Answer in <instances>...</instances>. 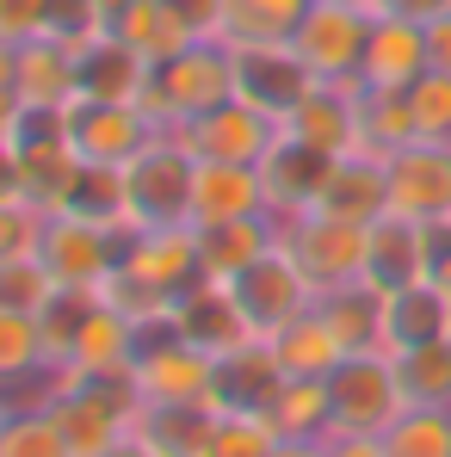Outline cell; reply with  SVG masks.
Here are the masks:
<instances>
[{"label":"cell","instance_id":"obj_1","mask_svg":"<svg viewBox=\"0 0 451 457\" xmlns=\"http://www.w3.org/2000/svg\"><path fill=\"white\" fill-rule=\"evenodd\" d=\"M229 99H235V50L223 37H192L180 56L155 62L143 93H137V105L155 130H180V124L229 105Z\"/></svg>","mask_w":451,"mask_h":457},{"label":"cell","instance_id":"obj_2","mask_svg":"<svg viewBox=\"0 0 451 457\" xmlns=\"http://www.w3.org/2000/svg\"><path fill=\"white\" fill-rule=\"evenodd\" d=\"M192 173L198 154L186 149L173 130H155L149 149L124 161V204H130V228H167L186 223L192 211Z\"/></svg>","mask_w":451,"mask_h":457},{"label":"cell","instance_id":"obj_3","mask_svg":"<svg viewBox=\"0 0 451 457\" xmlns=\"http://www.w3.org/2000/svg\"><path fill=\"white\" fill-rule=\"evenodd\" d=\"M279 247H285V260L303 272V285L315 297L365 278V228L340 223V217H322V211L279 217Z\"/></svg>","mask_w":451,"mask_h":457},{"label":"cell","instance_id":"obj_4","mask_svg":"<svg viewBox=\"0 0 451 457\" xmlns=\"http://www.w3.org/2000/svg\"><path fill=\"white\" fill-rule=\"evenodd\" d=\"M328 408H334V433H372V439H383L389 420L408 408L402 383H396V359L389 353L340 359L334 378H328Z\"/></svg>","mask_w":451,"mask_h":457},{"label":"cell","instance_id":"obj_5","mask_svg":"<svg viewBox=\"0 0 451 457\" xmlns=\"http://www.w3.org/2000/svg\"><path fill=\"white\" fill-rule=\"evenodd\" d=\"M365 44H372V12L340 6V0H315L303 12L297 37H291V50L303 56V69L315 80H359Z\"/></svg>","mask_w":451,"mask_h":457},{"label":"cell","instance_id":"obj_6","mask_svg":"<svg viewBox=\"0 0 451 457\" xmlns=\"http://www.w3.org/2000/svg\"><path fill=\"white\" fill-rule=\"evenodd\" d=\"M118 253H124L118 228H99L87 217H69V211H56L44 223V241H38V260L56 278V291H99L105 272L118 266Z\"/></svg>","mask_w":451,"mask_h":457},{"label":"cell","instance_id":"obj_7","mask_svg":"<svg viewBox=\"0 0 451 457\" xmlns=\"http://www.w3.org/2000/svg\"><path fill=\"white\" fill-rule=\"evenodd\" d=\"M229 297H235V309H241V321H247L254 340H272L285 321H297L303 309L315 303V291L303 285V272L285 260V247H272L266 260H254L247 272H235Z\"/></svg>","mask_w":451,"mask_h":457},{"label":"cell","instance_id":"obj_8","mask_svg":"<svg viewBox=\"0 0 451 457\" xmlns=\"http://www.w3.org/2000/svg\"><path fill=\"white\" fill-rule=\"evenodd\" d=\"M155 124L137 99H69V149L93 167H124L149 149Z\"/></svg>","mask_w":451,"mask_h":457},{"label":"cell","instance_id":"obj_9","mask_svg":"<svg viewBox=\"0 0 451 457\" xmlns=\"http://www.w3.org/2000/svg\"><path fill=\"white\" fill-rule=\"evenodd\" d=\"M309 87H315V75L303 69V56L291 44H241L235 50V99H247L254 112H266L279 124L309 99Z\"/></svg>","mask_w":451,"mask_h":457},{"label":"cell","instance_id":"obj_10","mask_svg":"<svg viewBox=\"0 0 451 457\" xmlns=\"http://www.w3.org/2000/svg\"><path fill=\"white\" fill-rule=\"evenodd\" d=\"M383 167H389V211L396 217H408V223L451 217V143L414 137L408 149H396Z\"/></svg>","mask_w":451,"mask_h":457},{"label":"cell","instance_id":"obj_11","mask_svg":"<svg viewBox=\"0 0 451 457\" xmlns=\"http://www.w3.org/2000/svg\"><path fill=\"white\" fill-rule=\"evenodd\" d=\"M173 137L198 154V161H241V167H260L266 149L279 143V118L254 112L247 99H229V105H217V112L180 124Z\"/></svg>","mask_w":451,"mask_h":457},{"label":"cell","instance_id":"obj_12","mask_svg":"<svg viewBox=\"0 0 451 457\" xmlns=\"http://www.w3.org/2000/svg\"><path fill=\"white\" fill-rule=\"evenodd\" d=\"M118 266H130L149 291H161L167 303L186 291V285H198L205 278V266H198V235L192 223H167V228H130L124 235V253H118Z\"/></svg>","mask_w":451,"mask_h":457},{"label":"cell","instance_id":"obj_13","mask_svg":"<svg viewBox=\"0 0 451 457\" xmlns=\"http://www.w3.org/2000/svg\"><path fill=\"white\" fill-rule=\"evenodd\" d=\"M285 389V371L266 340H241L235 353L211 359V408L217 414H272Z\"/></svg>","mask_w":451,"mask_h":457},{"label":"cell","instance_id":"obj_14","mask_svg":"<svg viewBox=\"0 0 451 457\" xmlns=\"http://www.w3.org/2000/svg\"><path fill=\"white\" fill-rule=\"evenodd\" d=\"M241 217H272L260 167H241V161H198L186 223L211 228V223H241Z\"/></svg>","mask_w":451,"mask_h":457},{"label":"cell","instance_id":"obj_15","mask_svg":"<svg viewBox=\"0 0 451 457\" xmlns=\"http://www.w3.org/2000/svg\"><path fill=\"white\" fill-rule=\"evenodd\" d=\"M167 315H173V334H180L192 353H205V359H223L241 340H254L247 321H241V309H235V297H229V285H217V278L186 285Z\"/></svg>","mask_w":451,"mask_h":457},{"label":"cell","instance_id":"obj_16","mask_svg":"<svg viewBox=\"0 0 451 457\" xmlns=\"http://www.w3.org/2000/svg\"><path fill=\"white\" fill-rule=\"evenodd\" d=\"M328 167H334L328 149H315V143H303L291 130H279V143L260 161L272 217H303V211H315V198H322V186H328Z\"/></svg>","mask_w":451,"mask_h":457},{"label":"cell","instance_id":"obj_17","mask_svg":"<svg viewBox=\"0 0 451 457\" xmlns=\"http://www.w3.org/2000/svg\"><path fill=\"white\" fill-rule=\"evenodd\" d=\"M315 211L322 217H340V223H353V228H372L377 217H389V167L377 154H359V149L334 154Z\"/></svg>","mask_w":451,"mask_h":457},{"label":"cell","instance_id":"obj_18","mask_svg":"<svg viewBox=\"0 0 451 457\" xmlns=\"http://www.w3.org/2000/svg\"><path fill=\"white\" fill-rule=\"evenodd\" d=\"M427 69H433V62H427V25L372 12V44H365V62H359V87L408 93Z\"/></svg>","mask_w":451,"mask_h":457},{"label":"cell","instance_id":"obj_19","mask_svg":"<svg viewBox=\"0 0 451 457\" xmlns=\"http://www.w3.org/2000/svg\"><path fill=\"white\" fill-rule=\"evenodd\" d=\"M44 408H50L63 445L75 457H105L130 433V420H137L130 408H118V402H105V395H93V389H69V383H56Z\"/></svg>","mask_w":451,"mask_h":457},{"label":"cell","instance_id":"obj_20","mask_svg":"<svg viewBox=\"0 0 451 457\" xmlns=\"http://www.w3.org/2000/svg\"><path fill=\"white\" fill-rule=\"evenodd\" d=\"M433 340H451V291L414 278L383 297V353H408V346H433Z\"/></svg>","mask_w":451,"mask_h":457},{"label":"cell","instance_id":"obj_21","mask_svg":"<svg viewBox=\"0 0 451 457\" xmlns=\"http://www.w3.org/2000/svg\"><path fill=\"white\" fill-rule=\"evenodd\" d=\"M143 80H149V62L112 31H93L75 50V99H137Z\"/></svg>","mask_w":451,"mask_h":457},{"label":"cell","instance_id":"obj_22","mask_svg":"<svg viewBox=\"0 0 451 457\" xmlns=\"http://www.w3.org/2000/svg\"><path fill=\"white\" fill-rule=\"evenodd\" d=\"M353 118H359V80H315L309 99L279 130H291V137H303V143H315L328 154H347L353 149Z\"/></svg>","mask_w":451,"mask_h":457},{"label":"cell","instance_id":"obj_23","mask_svg":"<svg viewBox=\"0 0 451 457\" xmlns=\"http://www.w3.org/2000/svg\"><path fill=\"white\" fill-rule=\"evenodd\" d=\"M198 235V266L205 278L229 285L235 272H247L254 260H266L279 247V217H241V223H211V228H192Z\"/></svg>","mask_w":451,"mask_h":457},{"label":"cell","instance_id":"obj_24","mask_svg":"<svg viewBox=\"0 0 451 457\" xmlns=\"http://www.w3.org/2000/svg\"><path fill=\"white\" fill-rule=\"evenodd\" d=\"M266 346H272V359H279L285 378H334V365L347 359V346H340V334L328 328L322 303H309L297 321H285Z\"/></svg>","mask_w":451,"mask_h":457},{"label":"cell","instance_id":"obj_25","mask_svg":"<svg viewBox=\"0 0 451 457\" xmlns=\"http://www.w3.org/2000/svg\"><path fill=\"white\" fill-rule=\"evenodd\" d=\"M421 278V223H408V217H377L365 228V285L372 291H402V285H414Z\"/></svg>","mask_w":451,"mask_h":457},{"label":"cell","instance_id":"obj_26","mask_svg":"<svg viewBox=\"0 0 451 457\" xmlns=\"http://www.w3.org/2000/svg\"><path fill=\"white\" fill-rule=\"evenodd\" d=\"M13 99H19V105H69V99H75V44H56V37L19 44Z\"/></svg>","mask_w":451,"mask_h":457},{"label":"cell","instance_id":"obj_27","mask_svg":"<svg viewBox=\"0 0 451 457\" xmlns=\"http://www.w3.org/2000/svg\"><path fill=\"white\" fill-rule=\"evenodd\" d=\"M211 420H217V408H205V402H143L130 433L143 445H155L161 457H198Z\"/></svg>","mask_w":451,"mask_h":457},{"label":"cell","instance_id":"obj_28","mask_svg":"<svg viewBox=\"0 0 451 457\" xmlns=\"http://www.w3.org/2000/svg\"><path fill=\"white\" fill-rule=\"evenodd\" d=\"M414 130V105L408 93H383V87H359V118H353V149L389 161L396 149H408Z\"/></svg>","mask_w":451,"mask_h":457},{"label":"cell","instance_id":"obj_29","mask_svg":"<svg viewBox=\"0 0 451 457\" xmlns=\"http://www.w3.org/2000/svg\"><path fill=\"white\" fill-rule=\"evenodd\" d=\"M105 31H112L118 44H130L149 69H155V62H167V56H180V50L192 44V31L180 25V12H173L167 0H130Z\"/></svg>","mask_w":451,"mask_h":457},{"label":"cell","instance_id":"obj_30","mask_svg":"<svg viewBox=\"0 0 451 457\" xmlns=\"http://www.w3.org/2000/svg\"><path fill=\"white\" fill-rule=\"evenodd\" d=\"M315 0H223V19H217V37L223 44H291Z\"/></svg>","mask_w":451,"mask_h":457},{"label":"cell","instance_id":"obj_31","mask_svg":"<svg viewBox=\"0 0 451 457\" xmlns=\"http://www.w3.org/2000/svg\"><path fill=\"white\" fill-rule=\"evenodd\" d=\"M315 303L328 315V328L340 334L347 359H353V353H383V291H372V285L359 278V285H340V291H328V297H315Z\"/></svg>","mask_w":451,"mask_h":457},{"label":"cell","instance_id":"obj_32","mask_svg":"<svg viewBox=\"0 0 451 457\" xmlns=\"http://www.w3.org/2000/svg\"><path fill=\"white\" fill-rule=\"evenodd\" d=\"M38 378H56L50 346H44V321L25 309H0V389H19Z\"/></svg>","mask_w":451,"mask_h":457},{"label":"cell","instance_id":"obj_33","mask_svg":"<svg viewBox=\"0 0 451 457\" xmlns=\"http://www.w3.org/2000/svg\"><path fill=\"white\" fill-rule=\"evenodd\" d=\"M69 217H87V223L99 228H118V235H130V204H124V167H93V161H80L75 186H69V204H63Z\"/></svg>","mask_w":451,"mask_h":457},{"label":"cell","instance_id":"obj_34","mask_svg":"<svg viewBox=\"0 0 451 457\" xmlns=\"http://www.w3.org/2000/svg\"><path fill=\"white\" fill-rule=\"evenodd\" d=\"M279 439H328L334 433V408H328V378H285L272 414Z\"/></svg>","mask_w":451,"mask_h":457},{"label":"cell","instance_id":"obj_35","mask_svg":"<svg viewBox=\"0 0 451 457\" xmlns=\"http://www.w3.org/2000/svg\"><path fill=\"white\" fill-rule=\"evenodd\" d=\"M389 359H396V383H402L408 408H451V340L408 346V353H389Z\"/></svg>","mask_w":451,"mask_h":457},{"label":"cell","instance_id":"obj_36","mask_svg":"<svg viewBox=\"0 0 451 457\" xmlns=\"http://www.w3.org/2000/svg\"><path fill=\"white\" fill-rule=\"evenodd\" d=\"M383 445L389 457H451V408H402Z\"/></svg>","mask_w":451,"mask_h":457},{"label":"cell","instance_id":"obj_37","mask_svg":"<svg viewBox=\"0 0 451 457\" xmlns=\"http://www.w3.org/2000/svg\"><path fill=\"white\" fill-rule=\"evenodd\" d=\"M279 445V427L266 414H217L198 457H266Z\"/></svg>","mask_w":451,"mask_h":457},{"label":"cell","instance_id":"obj_38","mask_svg":"<svg viewBox=\"0 0 451 457\" xmlns=\"http://www.w3.org/2000/svg\"><path fill=\"white\" fill-rule=\"evenodd\" d=\"M50 297H56V278L44 272V260H38V253H0V309L44 315Z\"/></svg>","mask_w":451,"mask_h":457},{"label":"cell","instance_id":"obj_39","mask_svg":"<svg viewBox=\"0 0 451 457\" xmlns=\"http://www.w3.org/2000/svg\"><path fill=\"white\" fill-rule=\"evenodd\" d=\"M0 457H75V452L63 445L50 408H13L0 427Z\"/></svg>","mask_w":451,"mask_h":457},{"label":"cell","instance_id":"obj_40","mask_svg":"<svg viewBox=\"0 0 451 457\" xmlns=\"http://www.w3.org/2000/svg\"><path fill=\"white\" fill-rule=\"evenodd\" d=\"M408 105H414V130L427 143H451V75L427 69V75L408 87Z\"/></svg>","mask_w":451,"mask_h":457},{"label":"cell","instance_id":"obj_41","mask_svg":"<svg viewBox=\"0 0 451 457\" xmlns=\"http://www.w3.org/2000/svg\"><path fill=\"white\" fill-rule=\"evenodd\" d=\"M421 278L451 291V217L439 223H421Z\"/></svg>","mask_w":451,"mask_h":457},{"label":"cell","instance_id":"obj_42","mask_svg":"<svg viewBox=\"0 0 451 457\" xmlns=\"http://www.w3.org/2000/svg\"><path fill=\"white\" fill-rule=\"evenodd\" d=\"M44 37V0H0V44H31Z\"/></svg>","mask_w":451,"mask_h":457},{"label":"cell","instance_id":"obj_43","mask_svg":"<svg viewBox=\"0 0 451 457\" xmlns=\"http://www.w3.org/2000/svg\"><path fill=\"white\" fill-rule=\"evenodd\" d=\"M180 12V25L192 37H217V19H223V0H167Z\"/></svg>","mask_w":451,"mask_h":457},{"label":"cell","instance_id":"obj_44","mask_svg":"<svg viewBox=\"0 0 451 457\" xmlns=\"http://www.w3.org/2000/svg\"><path fill=\"white\" fill-rule=\"evenodd\" d=\"M372 12H389V19H414V25H433L439 12H451V0H372Z\"/></svg>","mask_w":451,"mask_h":457},{"label":"cell","instance_id":"obj_45","mask_svg":"<svg viewBox=\"0 0 451 457\" xmlns=\"http://www.w3.org/2000/svg\"><path fill=\"white\" fill-rule=\"evenodd\" d=\"M322 445H328V457H389V445L372 433H328Z\"/></svg>","mask_w":451,"mask_h":457},{"label":"cell","instance_id":"obj_46","mask_svg":"<svg viewBox=\"0 0 451 457\" xmlns=\"http://www.w3.org/2000/svg\"><path fill=\"white\" fill-rule=\"evenodd\" d=\"M427 62H433L439 75H451V12H439V19L427 25Z\"/></svg>","mask_w":451,"mask_h":457},{"label":"cell","instance_id":"obj_47","mask_svg":"<svg viewBox=\"0 0 451 457\" xmlns=\"http://www.w3.org/2000/svg\"><path fill=\"white\" fill-rule=\"evenodd\" d=\"M13 198H25V186H19V154L0 143V204H13Z\"/></svg>","mask_w":451,"mask_h":457},{"label":"cell","instance_id":"obj_48","mask_svg":"<svg viewBox=\"0 0 451 457\" xmlns=\"http://www.w3.org/2000/svg\"><path fill=\"white\" fill-rule=\"evenodd\" d=\"M266 457H328V445L322 439H279Z\"/></svg>","mask_w":451,"mask_h":457},{"label":"cell","instance_id":"obj_49","mask_svg":"<svg viewBox=\"0 0 451 457\" xmlns=\"http://www.w3.org/2000/svg\"><path fill=\"white\" fill-rule=\"evenodd\" d=\"M13 80H19V50L0 44V93H13Z\"/></svg>","mask_w":451,"mask_h":457},{"label":"cell","instance_id":"obj_50","mask_svg":"<svg viewBox=\"0 0 451 457\" xmlns=\"http://www.w3.org/2000/svg\"><path fill=\"white\" fill-rule=\"evenodd\" d=\"M105 457H161V452H155V445H143L137 433H124V439H118V445H112Z\"/></svg>","mask_w":451,"mask_h":457},{"label":"cell","instance_id":"obj_51","mask_svg":"<svg viewBox=\"0 0 451 457\" xmlns=\"http://www.w3.org/2000/svg\"><path fill=\"white\" fill-rule=\"evenodd\" d=\"M13 124H19V99H13V93H0V143L13 137Z\"/></svg>","mask_w":451,"mask_h":457},{"label":"cell","instance_id":"obj_52","mask_svg":"<svg viewBox=\"0 0 451 457\" xmlns=\"http://www.w3.org/2000/svg\"><path fill=\"white\" fill-rule=\"evenodd\" d=\"M124 6H130V0H93V12H99V25H112V19H118Z\"/></svg>","mask_w":451,"mask_h":457},{"label":"cell","instance_id":"obj_53","mask_svg":"<svg viewBox=\"0 0 451 457\" xmlns=\"http://www.w3.org/2000/svg\"><path fill=\"white\" fill-rule=\"evenodd\" d=\"M340 6H365V12H372V0H340Z\"/></svg>","mask_w":451,"mask_h":457},{"label":"cell","instance_id":"obj_54","mask_svg":"<svg viewBox=\"0 0 451 457\" xmlns=\"http://www.w3.org/2000/svg\"><path fill=\"white\" fill-rule=\"evenodd\" d=\"M6 414H13V408H6V402H0V427H6Z\"/></svg>","mask_w":451,"mask_h":457}]
</instances>
